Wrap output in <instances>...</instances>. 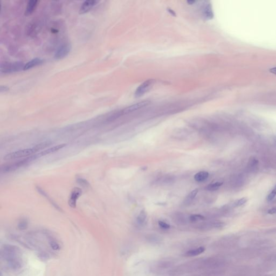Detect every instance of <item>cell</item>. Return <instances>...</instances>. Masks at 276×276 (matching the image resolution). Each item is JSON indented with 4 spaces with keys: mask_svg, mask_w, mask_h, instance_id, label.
Here are the masks:
<instances>
[{
    "mask_svg": "<svg viewBox=\"0 0 276 276\" xmlns=\"http://www.w3.org/2000/svg\"><path fill=\"white\" fill-rule=\"evenodd\" d=\"M66 146V144H61V145H58L56 146H53V147L48 148V149L43 151L42 152H40L39 153H37V155H38V157L40 158L41 156H45V155H48V154L53 153H54L55 152H57L58 151H59V150H61L62 148Z\"/></svg>",
    "mask_w": 276,
    "mask_h": 276,
    "instance_id": "5bb4252c",
    "label": "cell"
},
{
    "mask_svg": "<svg viewBox=\"0 0 276 276\" xmlns=\"http://www.w3.org/2000/svg\"><path fill=\"white\" fill-rule=\"evenodd\" d=\"M76 181H77V182L79 185H80L81 186H82L83 187L87 188L90 186V184H89V182L87 181L86 180L84 179L78 177L76 179Z\"/></svg>",
    "mask_w": 276,
    "mask_h": 276,
    "instance_id": "4316f807",
    "label": "cell"
},
{
    "mask_svg": "<svg viewBox=\"0 0 276 276\" xmlns=\"http://www.w3.org/2000/svg\"><path fill=\"white\" fill-rule=\"evenodd\" d=\"M9 91V88L8 87L1 86L0 88V92H6V91Z\"/></svg>",
    "mask_w": 276,
    "mask_h": 276,
    "instance_id": "4dcf8cb0",
    "label": "cell"
},
{
    "mask_svg": "<svg viewBox=\"0 0 276 276\" xmlns=\"http://www.w3.org/2000/svg\"><path fill=\"white\" fill-rule=\"evenodd\" d=\"M71 50V45L69 43H66L62 45L57 49L54 55L55 59L57 60L63 59L66 57Z\"/></svg>",
    "mask_w": 276,
    "mask_h": 276,
    "instance_id": "52a82bcc",
    "label": "cell"
},
{
    "mask_svg": "<svg viewBox=\"0 0 276 276\" xmlns=\"http://www.w3.org/2000/svg\"><path fill=\"white\" fill-rule=\"evenodd\" d=\"M268 213L269 214H274L275 213H276V208L274 207V208H272L270 209L269 210H268Z\"/></svg>",
    "mask_w": 276,
    "mask_h": 276,
    "instance_id": "1f68e13d",
    "label": "cell"
},
{
    "mask_svg": "<svg viewBox=\"0 0 276 276\" xmlns=\"http://www.w3.org/2000/svg\"><path fill=\"white\" fill-rule=\"evenodd\" d=\"M239 242L238 237L234 235L226 236L217 240L213 245V247L220 250H225L236 247Z\"/></svg>",
    "mask_w": 276,
    "mask_h": 276,
    "instance_id": "7a4b0ae2",
    "label": "cell"
},
{
    "mask_svg": "<svg viewBox=\"0 0 276 276\" xmlns=\"http://www.w3.org/2000/svg\"><path fill=\"white\" fill-rule=\"evenodd\" d=\"M44 63V61L43 59L36 58L34 59H32L29 62H28L27 63L25 64L24 66L23 70H28L31 69L32 68L36 67L38 66H40L41 64H42Z\"/></svg>",
    "mask_w": 276,
    "mask_h": 276,
    "instance_id": "9a60e30c",
    "label": "cell"
},
{
    "mask_svg": "<svg viewBox=\"0 0 276 276\" xmlns=\"http://www.w3.org/2000/svg\"><path fill=\"white\" fill-rule=\"evenodd\" d=\"M205 217L202 215L199 214H194L192 215L189 217V221L192 222H197L204 221Z\"/></svg>",
    "mask_w": 276,
    "mask_h": 276,
    "instance_id": "cb8c5ba5",
    "label": "cell"
},
{
    "mask_svg": "<svg viewBox=\"0 0 276 276\" xmlns=\"http://www.w3.org/2000/svg\"><path fill=\"white\" fill-rule=\"evenodd\" d=\"M28 223L27 220L25 219H22L19 222L17 227L19 230H24L28 228Z\"/></svg>",
    "mask_w": 276,
    "mask_h": 276,
    "instance_id": "d4e9b609",
    "label": "cell"
},
{
    "mask_svg": "<svg viewBox=\"0 0 276 276\" xmlns=\"http://www.w3.org/2000/svg\"></svg>",
    "mask_w": 276,
    "mask_h": 276,
    "instance_id": "836d02e7",
    "label": "cell"
},
{
    "mask_svg": "<svg viewBox=\"0 0 276 276\" xmlns=\"http://www.w3.org/2000/svg\"><path fill=\"white\" fill-rule=\"evenodd\" d=\"M98 2H99L98 1H93V0H89L85 1L80 8L79 13L80 14H84L85 13H88L89 11H91Z\"/></svg>",
    "mask_w": 276,
    "mask_h": 276,
    "instance_id": "7c38bea8",
    "label": "cell"
},
{
    "mask_svg": "<svg viewBox=\"0 0 276 276\" xmlns=\"http://www.w3.org/2000/svg\"><path fill=\"white\" fill-rule=\"evenodd\" d=\"M232 276H252L250 271L247 269H242L237 271Z\"/></svg>",
    "mask_w": 276,
    "mask_h": 276,
    "instance_id": "484cf974",
    "label": "cell"
},
{
    "mask_svg": "<svg viewBox=\"0 0 276 276\" xmlns=\"http://www.w3.org/2000/svg\"><path fill=\"white\" fill-rule=\"evenodd\" d=\"M146 239L147 242L152 244H158L162 241V237L156 234H148L146 236Z\"/></svg>",
    "mask_w": 276,
    "mask_h": 276,
    "instance_id": "e0dca14e",
    "label": "cell"
},
{
    "mask_svg": "<svg viewBox=\"0 0 276 276\" xmlns=\"http://www.w3.org/2000/svg\"><path fill=\"white\" fill-rule=\"evenodd\" d=\"M223 185V182H216L215 183L209 184L206 187V189L209 191H215L219 189V188Z\"/></svg>",
    "mask_w": 276,
    "mask_h": 276,
    "instance_id": "603a6c76",
    "label": "cell"
},
{
    "mask_svg": "<svg viewBox=\"0 0 276 276\" xmlns=\"http://www.w3.org/2000/svg\"><path fill=\"white\" fill-rule=\"evenodd\" d=\"M35 148L33 147L30 148H27L24 150H18L15 152H11L9 154H6L4 157L5 160H16L22 158H28L32 156L34 153H37Z\"/></svg>",
    "mask_w": 276,
    "mask_h": 276,
    "instance_id": "3957f363",
    "label": "cell"
},
{
    "mask_svg": "<svg viewBox=\"0 0 276 276\" xmlns=\"http://www.w3.org/2000/svg\"><path fill=\"white\" fill-rule=\"evenodd\" d=\"M1 257L6 262L9 268L13 270H19L23 267L22 252L15 245H4L1 248Z\"/></svg>",
    "mask_w": 276,
    "mask_h": 276,
    "instance_id": "6da1fadb",
    "label": "cell"
},
{
    "mask_svg": "<svg viewBox=\"0 0 276 276\" xmlns=\"http://www.w3.org/2000/svg\"><path fill=\"white\" fill-rule=\"evenodd\" d=\"M155 80L154 79H148L144 82L135 90V97L138 98L142 96L144 94H145L146 93L150 90Z\"/></svg>",
    "mask_w": 276,
    "mask_h": 276,
    "instance_id": "ba28073f",
    "label": "cell"
},
{
    "mask_svg": "<svg viewBox=\"0 0 276 276\" xmlns=\"http://www.w3.org/2000/svg\"><path fill=\"white\" fill-rule=\"evenodd\" d=\"M209 174L208 172H207L206 171H201L194 175V179L196 181L201 182L206 180L209 177Z\"/></svg>",
    "mask_w": 276,
    "mask_h": 276,
    "instance_id": "ac0fdd59",
    "label": "cell"
},
{
    "mask_svg": "<svg viewBox=\"0 0 276 276\" xmlns=\"http://www.w3.org/2000/svg\"><path fill=\"white\" fill-rule=\"evenodd\" d=\"M224 226V223L222 222L212 221L199 224L197 228H198L199 230L202 231H208L214 229H220L223 228Z\"/></svg>",
    "mask_w": 276,
    "mask_h": 276,
    "instance_id": "8992f818",
    "label": "cell"
},
{
    "mask_svg": "<svg viewBox=\"0 0 276 276\" xmlns=\"http://www.w3.org/2000/svg\"><path fill=\"white\" fill-rule=\"evenodd\" d=\"M173 265V263L169 260H161L158 261L155 265V269L158 270V272H163L164 270L172 268Z\"/></svg>",
    "mask_w": 276,
    "mask_h": 276,
    "instance_id": "8fae6325",
    "label": "cell"
},
{
    "mask_svg": "<svg viewBox=\"0 0 276 276\" xmlns=\"http://www.w3.org/2000/svg\"><path fill=\"white\" fill-rule=\"evenodd\" d=\"M195 2V1H187L188 3V4H190V5L194 4Z\"/></svg>",
    "mask_w": 276,
    "mask_h": 276,
    "instance_id": "d6a6232c",
    "label": "cell"
},
{
    "mask_svg": "<svg viewBox=\"0 0 276 276\" xmlns=\"http://www.w3.org/2000/svg\"><path fill=\"white\" fill-rule=\"evenodd\" d=\"M38 1H30L28 3L27 6L26 8L25 11V15L29 16L32 14L34 11L36 9V7L37 6Z\"/></svg>",
    "mask_w": 276,
    "mask_h": 276,
    "instance_id": "2e32d148",
    "label": "cell"
},
{
    "mask_svg": "<svg viewBox=\"0 0 276 276\" xmlns=\"http://www.w3.org/2000/svg\"><path fill=\"white\" fill-rule=\"evenodd\" d=\"M205 250L206 249L203 247H196L186 251L185 255L186 257H195L202 254L205 252Z\"/></svg>",
    "mask_w": 276,
    "mask_h": 276,
    "instance_id": "4fadbf2b",
    "label": "cell"
},
{
    "mask_svg": "<svg viewBox=\"0 0 276 276\" xmlns=\"http://www.w3.org/2000/svg\"><path fill=\"white\" fill-rule=\"evenodd\" d=\"M82 194V189L78 187H74L72 190L68 201V204L71 208H76L77 201Z\"/></svg>",
    "mask_w": 276,
    "mask_h": 276,
    "instance_id": "30bf717a",
    "label": "cell"
},
{
    "mask_svg": "<svg viewBox=\"0 0 276 276\" xmlns=\"http://www.w3.org/2000/svg\"><path fill=\"white\" fill-rule=\"evenodd\" d=\"M158 224L159 227L163 229H169L171 228V226L168 223L162 221H159L158 222Z\"/></svg>",
    "mask_w": 276,
    "mask_h": 276,
    "instance_id": "f1b7e54d",
    "label": "cell"
},
{
    "mask_svg": "<svg viewBox=\"0 0 276 276\" xmlns=\"http://www.w3.org/2000/svg\"><path fill=\"white\" fill-rule=\"evenodd\" d=\"M147 217V214L145 210H142L139 213L137 218V223L140 226H142L145 223Z\"/></svg>",
    "mask_w": 276,
    "mask_h": 276,
    "instance_id": "d6986e66",
    "label": "cell"
},
{
    "mask_svg": "<svg viewBox=\"0 0 276 276\" xmlns=\"http://www.w3.org/2000/svg\"><path fill=\"white\" fill-rule=\"evenodd\" d=\"M24 64L22 62H13V63H4L1 65L0 71L1 74H11L23 70Z\"/></svg>",
    "mask_w": 276,
    "mask_h": 276,
    "instance_id": "277c9868",
    "label": "cell"
},
{
    "mask_svg": "<svg viewBox=\"0 0 276 276\" xmlns=\"http://www.w3.org/2000/svg\"><path fill=\"white\" fill-rule=\"evenodd\" d=\"M31 162H32V160L30 158V156H29L28 158L24 159L23 160H19L17 162H14L13 163H11V164L4 166L2 168V171L3 173L11 172L13 171H16L17 169L21 167L24 166Z\"/></svg>",
    "mask_w": 276,
    "mask_h": 276,
    "instance_id": "5b68a950",
    "label": "cell"
},
{
    "mask_svg": "<svg viewBox=\"0 0 276 276\" xmlns=\"http://www.w3.org/2000/svg\"><path fill=\"white\" fill-rule=\"evenodd\" d=\"M49 244L51 248L54 251H58L61 248L60 245L57 240L55 238H53L52 237L48 236Z\"/></svg>",
    "mask_w": 276,
    "mask_h": 276,
    "instance_id": "ffe728a7",
    "label": "cell"
},
{
    "mask_svg": "<svg viewBox=\"0 0 276 276\" xmlns=\"http://www.w3.org/2000/svg\"><path fill=\"white\" fill-rule=\"evenodd\" d=\"M150 103V101L148 100L140 101V102H139L135 104H133L132 105L130 106L127 108H125L124 110L120 111V113H121V115H122V114H127L129 113L134 112V111L139 110L140 108H145L148 105H149Z\"/></svg>",
    "mask_w": 276,
    "mask_h": 276,
    "instance_id": "9c48e42d",
    "label": "cell"
},
{
    "mask_svg": "<svg viewBox=\"0 0 276 276\" xmlns=\"http://www.w3.org/2000/svg\"><path fill=\"white\" fill-rule=\"evenodd\" d=\"M247 201V198L245 197L240 198V200L236 201V202L234 203V207H239L242 205H244L245 203H246Z\"/></svg>",
    "mask_w": 276,
    "mask_h": 276,
    "instance_id": "83f0119b",
    "label": "cell"
},
{
    "mask_svg": "<svg viewBox=\"0 0 276 276\" xmlns=\"http://www.w3.org/2000/svg\"><path fill=\"white\" fill-rule=\"evenodd\" d=\"M203 14L205 17L207 19H211L213 17V11L211 8L210 5L208 4L205 6L203 9Z\"/></svg>",
    "mask_w": 276,
    "mask_h": 276,
    "instance_id": "7402d4cb",
    "label": "cell"
},
{
    "mask_svg": "<svg viewBox=\"0 0 276 276\" xmlns=\"http://www.w3.org/2000/svg\"><path fill=\"white\" fill-rule=\"evenodd\" d=\"M198 192V189H195L192 190V192L190 193L185 200V203H186V205H188L192 202V201H193L194 198L196 197Z\"/></svg>",
    "mask_w": 276,
    "mask_h": 276,
    "instance_id": "44dd1931",
    "label": "cell"
},
{
    "mask_svg": "<svg viewBox=\"0 0 276 276\" xmlns=\"http://www.w3.org/2000/svg\"><path fill=\"white\" fill-rule=\"evenodd\" d=\"M276 196V190H273L272 192H271L270 194L268 195L267 197H266V199H267V200L269 201H272V200L275 197V196Z\"/></svg>",
    "mask_w": 276,
    "mask_h": 276,
    "instance_id": "f546056e",
    "label": "cell"
}]
</instances>
